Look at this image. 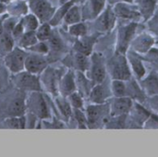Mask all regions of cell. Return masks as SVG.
Returning a JSON list of instances; mask_svg holds the SVG:
<instances>
[{"mask_svg":"<svg viewBox=\"0 0 158 157\" xmlns=\"http://www.w3.org/2000/svg\"><path fill=\"white\" fill-rule=\"evenodd\" d=\"M29 93L30 94L26 100V110L29 109L30 114L36 118H50V109L42 92H32Z\"/></svg>","mask_w":158,"mask_h":157,"instance_id":"1","label":"cell"},{"mask_svg":"<svg viewBox=\"0 0 158 157\" xmlns=\"http://www.w3.org/2000/svg\"><path fill=\"white\" fill-rule=\"evenodd\" d=\"M14 85L22 92H42V84L39 75L32 74L26 70L13 74Z\"/></svg>","mask_w":158,"mask_h":157,"instance_id":"2","label":"cell"},{"mask_svg":"<svg viewBox=\"0 0 158 157\" xmlns=\"http://www.w3.org/2000/svg\"><path fill=\"white\" fill-rule=\"evenodd\" d=\"M27 55L28 54L25 49L19 46L13 47L4 56V63L6 68L12 74H16L20 71H23Z\"/></svg>","mask_w":158,"mask_h":157,"instance_id":"3","label":"cell"},{"mask_svg":"<svg viewBox=\"0 0 158 157\" xmlns=\"http://www.w3.org/2000/svg\"><path fill=\"white\" fill-rule=\"evenodd\" d=\"M62 75L63 74H61L58 69L53 68L48 66L39 75L42 88L44 87V89H45V91L48 92L50 94H53L54 96H57L59 94L58 86Z\"/></svg>","mask_w":158,"mask_h":157,"instance_id":"4","label":"cell"},{"mask_svg":"<svg viewBox=\"0 0 158 157\" xmlns=\"http://www.w3.org/2000/svg\"><path fill=\"white\" fill-rule=\"evenodd\" d=\"M29 6L42 23L49 21L55 13V8L47 0H29Z\"/></svg>","mask_w":158,"mask_h":157,"instance_id":"5","label":"cell"},{"mask_svg":"<svg viewBox=\"0 0 158 157\" xmlns=\"http://www.w3.org/2000/svg\"><path fill=\"white\" fill-rule=\"evenodd\" d=\"M48 67V60L45 55L37 53L28 54L25 59L24 70L31 72L35 75H40Z\"/></svg>","mask_w":158,"mask_h":157,"instance_id":"6","label":"cell"},{"mask_svg":"<svg viewBox=\"0 0 158 157\" xmlns=\"http://www.w3.org/2000/svg\"><path fill=\"white\" fill-rule=\"evenodd\" d=\"M110 72L114 80H120L126 81L129 80L131 77L130 68L128 67L127 61L123 56H115L110 64Z\"/></svg>","mask_w":158,"mask_h":157,"instance_id":"7","label":"cell"},{"mask_svg":"<svg viewBox=\"0 0 158 157\" xmlns=\"http://www.w3.org/2000/svg\"><path fill=\"white\" fill-rule=\"evenodd\" d=\"M77 89V83H76V74L72 70H69L66 73H64L60 79L59 86H58V92L59 94L68 97L72 93L76 92Z\"/></svg>","mask_w":158,"mask_h":157,"instance_id":"8","label":"cell"},{"mask_svg":"<svg viewBox=\"0 0 158 157\" xmlns=\"http://www.w3.org/2000/svg\"><path fill=\"white\" fill-rule=\"evenodd\" d=\"M106 107L101 105H90L86 110L87 124L90 128H94L99 122H105L106 120Z\"/></svg>","mask_w":158,"mask_h":157,"instance_id":"9","label":"cell"},{"mask_svg":"<svg viewBox=\"0 0 158 157\" xmlns=\"http://www.w3.org/2000/svg\"><path fill=\"white\" fill-rule=\"evenodd\" d=\"M106 77V68L101 56L94 54L92 57L91 79L95 83H102Z\"/></svg>","mask_w":158,"mask_h":157,"instance_id":"10","label":"cell"},{"mask_svg":"<svg viewBox=\"0 0 158 157\" xmlns=\"http://www.w3.org/2000/svg\"><path fill=\"white\" fill-rule=\"evenodd\" d=\"M136 29V24L131 23L126 27H122L119 29V35H118V51L124 53L130 43V41L131 40L134 31Z\"/></svg>","mask_w":158,"mask_h":157,"instance_id":"11","label":"cell"},{"mask_svg":"<svg viewBox=\"0 0 158 157\" xmlns=\"http://www.w3.org/2000/svg\"><path fill=\"white\" fill-rule=\"evenodd\" d=\"M26 112V100L22 97L14 98L6 108V117H19Z\"/></svg>","mask_w":158,"mask_h":157,"instance_id":"12","label":"cell"},{"mask_svg":"<svg viewBox=\"0 0 158 157\" xmlns=\"http://www.w3.org/2000/svg\"><path fill=\"white\" fill-rule=\"evenodd\" d=\"M131 107V100L130 98L118 97V99L114 100L111 105V116L118 117L123 116L127 112L130 111Z\"/></svg>","mask_w":158,"mask_h":157,"instance_id":"13","label":"cell"},{"mask_svg":"<svg viewBox=\"0 0 158 157\" xmlns=\"http://www.w3.org/2000/svg\"><path fill=\"white\" fill-rule=\"evenodd\" d=\"M55 105L57 108L58 112L60 113L61 117L65 119V120H69L71 116H72V106L69 103V101H68L66 99V97L62 96V95H57L56 96L55 99Z\"/></svg>","mask_w":158,"mask_h":157,"instance_id":"14","label":"cell"},{"mask_svg":"<svg viewBox=\"0 0 158 157\" xmlns=\"http://www.w3.org/2000/svg\"><path fill=\"white\" fill-rule=\"evenodd\" d=\"M94 41H95V38L93 36H91V37H87L85 35L81 36L75 43L74 49L76 52L89 56L92 52V48H93V45L94 43Z\"/></svg>","mask_w":158,"mask_h":157,"instance_id":"15","label":"cell"},{"mask_svg":"<svg viewBox=\"0 0 158 157\" xmlns=\"http://www.w3.org/2000/svg\"><path fill=\"white\" fill-rule=\"evenodd\" d=\"M116 21V17L114 11H112L110 8H107L106 12L100 17V19L97 21V25L99 30L101 31H108L113 28Z\"/></svg>","mask_w":158,"mask_h":157,"instance_id":"16","label":"cell"},{"mask_svg":"<svg viewBox=\"0 0 158 157\" xmlns=\"http://www.w3.org/2000/svg\"><path fill=\"white\" fill-rule=\"evenodd\" d=\"M89 94H90L91 102L95 104V105L104 104V102L106 101V97L108 96V94L106 93V88L104 87V85H102L100 83H98L94 88H92V90H91Z\"/></svg>","mask_w":158,"mask_h":157,"instance_id":"17","label":"cell"},{"mask_svg":"<svg viewBox=\"0 0 158 157\" xmlns=\"http://www.w3.org/2000/svg\"><path fill=\"white\" fill-rule=\"evenodd\" d=\"M114 13L115 15L123 19H139L140 18L139 12H137L136 10L132 9L131 7L122 3L117 4V6L114 8Z\"/></svg>","mask_w":158,"mask_h":157,"instance_id":"18","label":"cell"},{"mask_svg":"<svg viewBox=\"0 0 158 157\" xmlns=\"http://www.w3.org/2000/svg\"><path fill=\"white\" fill-rule=\"evenodd\" d=\"M38 38L36 36L35 31H24L22 33V35L18 39V46L28 50L31 46H32L33 44H35L38 42Z\"/></svg>","mask_w":158,"mask_h":157,"instance_id":"19","label":"cell"},{"mask_svg":"<svg viewBox=\"0 0 158 157\" xmlns=\"http://www.w3.org/2000/svg\"><path fill=\"white\" fill-rule=\"evenodd\" d=\"M26 118L23 116H19V117H9L6 118L5 119V121L3 122L4 128H7V129H13V130H21V129H25L26 128Z\"/></svg>","mask_w":158,"mask_h":157,"instance_id":"20","label":"cell"},{"mask_svg":"<svg viewBox=\"0 0 158 157\" xmlns=\"http://www.w3.org/2000/svg\"><path fill=\"white\" fill-rule=\"evenodd\" d=\"M72 63L76 67V68L81 72L86 71L90 67V61H89L88 56L79 53V52H76L75 55L73 56Z\"/></svg>","mask_w":158,"mask_h":157,"instance_id":"21","label":"cell"},{"mask_svg":"<svg viewBox=\"0 0 158 157\" xmlns=\"http://www.w3.org/2000/svg\"><path fill=\"white\" fill-rule=\"evenodd\" d=\"M81 19V13L79 6H71L64 17L65 22L69 25H72V24L80 22Z\"/></svg>","mask_w":158,"mask_h":157,"instance_id":"22","label":"cell"},{"mask_svg":"<svg viewBox=\"0 0 158 157\" xmlns=\"http://www.w3.org/2000/svg\"><path fill=\"white\" fill-rule=\"evenodd\" d=\"M141 13L145 19H148L154 12L156 0H136Z\"/></svg>","mask_w":158,"mask_h":157,"instance_id":"23","label":"cell"},{"mask_svg":"<svg viewBox=\"0 0 158 157\" xmlns=\"http://www.w3.org/2000/svg\"><path fill=\"white\" fill-rule=\"evenodd\" d=\"M72 4H73V1H69V2H68V3L64 4L57 11H55L53 17H52L51 19L49 20V24H50L51 26H53V27H55V26H56L57 24H59V23L61 22V20L64 19V17H65L67 11L69 10V8L72 6Z\"/></svg>","mask_w":158,"mask_h":157,"instance_id":"24","label":"cell"},{"mask_svg":"<svg viewBox=\"0 0 158 157\" xmlns=\"http://www.w3.org/2000/svg\"><path fill=\"white\" fill-rule=\"evenodd\" d=\"M39 21H40L39 19L32 13L25 15V17L21 19V22H22L25 31H35L40 25Z\"/></svg>","mask_w":158,"mask_h":157,"instance_id":"25","label":"cell"},{"mask_svg":"<svg viewBox=\"0 0 158 157\" xmlns=\"http://www.w3.org/2000/svg\"><path fill=\"white\" fill-rule=\"evenodd\" d=\"M153 43H154V40L150 36L143 35V36H140L135 41V43H133V46H134L135 50H137L139 52H142V53H144V52H147L150 49Z\"/></svg>","mask_w":158,"mask_h":157,"instance_id":"26","label":"cell"},{"mask_svg":"<svg viewBox=\"0 0 158 157\" xmlns=\"http://www.w3.org/2000/svg\"><path fill=\"white\" fill-rule=\"evenodd\" d=\"M14 42L15 39L12 36L11 32L3 31L0 33V47L6 53L9 52L14 47Z\"/></svg>","mask_w":158,"mask_h":157,"instance_id":"27","label":"cell"},{"mask_svg":"<svg viewBox=\"0 0 158 157\" xmlns=\"http://www.w3.org/2000/svg\"><path fill=\"white\" fill-rule=\"evenodd\" d=\"M35 33L39 41H48L53 33V31L49 22H43L41 25H39L35 31Z\"/></svg>","mask_w":158,"mask_h":157,"instance_id":"28","label":"cell"},{"mask_svg":"<svg viewBox=\"0 0 158 157\" xmlns=\"http://www.w3.org/2000/svg\"><path fill=\"white\" fill-rule=\"evenodd\" d=\"M47 43H48L50 50H53L55 52H61L64 49V43H63L62 39L60 38V36H58L54 31H53L51 37L48 39Z\"/></svg>","mask_w":158,"mask_h":157,"instance_id":"29","label":"cell"},{"mask_svg":"<svg viewBox=\"0 0 158 157\" xmlns=\"http://www.w3.org/2000/svg\"><path fill=\"white\" fill-rule=\"evenodd\" d=\"M143 84L148 93L151 94H158V76L156 74H152L143 81Z\"/></svg>","mask_w":158,"mask_h":157,"instance_id":"30","label":"cell"},{"mask_svg":"<svg viewBox=\"0 0 158 157\" xmlns=\"http://www.w3.org/2000/svg\"><path fill=\"white\" fill-rule=\"evenodd\" d=\"M69 32L71 35L80 38L81 36L86 35V33H87V28H86L85 24H83L81 22H78V23H75V24H72V25L69 26Z\"/></svg>","mask_w":158,"mask_h":157,"instance_id":"31","label":"cell"},{"mask_svg":"<svg viewBox=\"0 0 158 157\" xmlns=\"http://www.w3.org/2000/svg\"><path fill=\"white\" fill-rule=\"evenodd\" d=\"M28 50L32 52V53H37V54H41V55H47L50 51V48H49L48 43L46 41H38L35 44L31 46Z\"/></svg>","mask_w":158,"mask_h":157,"instance_id":"32","label":"cell"},{"mask_svg":"<svg viewBox=\"0 0 158 157\" xmlns=\"http://www.w3.org/2000/svg\"><path fill=\"white\" fill-rule=\"evenodd\" d=\"M130 60H131V66H132V68H133L136 75L139 78H142L143 75L145 72V69H144V68H143V66L142 64V61L139 59L138 56H136V55H131Z\"/></svg>","mask_w":158,"mask_h":157,"instance_id":"33","label":"cell"},{"mask_svg":"<svg viewBox=\"0 0 158 157\" xmlns=\"http://www.w3.org/2000/svg\"><path fill=\"white\" fill-rule=\"evenodd\" d=\"M112 90H113L114 94L117 97H124L126 93H127L126 85L120 80H114L113 81V82H112Z\"/></svg>","mask_w":158,"mask_h":157,"instance_id":"34","label":"cell"},{"mask_svg":"<svg viewBox=\"0 0 158 157\" xmlns=\"http://www.w3.org/2000/svg\"><path fill=\"white\" fill-rule=\"evenodd\" d=\"M68 98H69V101L72 108H75V109H81L82 108L83 100H82V97H81V93H79L77 92H74L71 94H69L68 96Z\"/></svg>","mask_w":158,"mask_h":157,"instance_id":"35","label":"cell"},{"mask_svg":"<svg viewBox=\"0 0 158 157\" xmlns=\"http://www.w3.org/2000/svg\"><path fill=\"white\" fill-rule=\"evenodd\" d=\"M78 125L80 129H86L87 128V118L85 117V115L83 114V112H81V109H75L72 112Z\"/></svg>","mask_w":158,"mask_h":157,"instance_id":"36","label":"cell"},{"mask_svg":"<svg viewBox=\"0 0 158 157\" xmlns=\"http://www.w3.org/2000/svg\"><path fill=\"white\" fill-rule=\"evenodd\" d=\"M106 0H91L92 6V15L93 17L98 16L105 6Z\"/></svg>","mask_w":158,"mask_h":157,"instance_id":"37","label":"cell"},{"mask_svg":"<svg viewBox=\"0 0 158 157\" xmlns=\"http://www.w3.org/2000/svg\"><path fill=\"white\" fill-rule=\"evenodd\" d=\"M12 12H14V14L16 15H19V14H26L27 12V6L24 3H18L16 4L13 8L11 9Z\"/></svg>","mask_w":158,"mask_h":157,"instance_id":"38","label":"cell"},{"mask_svg":"<svg viewBox=\"0 0 158 157\" xmlns=\"http://www.w3.org/2000/svg\"><path fill=\"white\" fill-rule=\"evenodd\" d=\"M149 58L151 60V62L154 63V65L158 69V50L157 49H153L150 54H149Z\"/></svg>","mask_w":158,"mask_h":157,"instance_id":"39","label":"cell"},{"mask_svg":"<svg viewBox=\"0 0 158 157\" xmlns=\"http://www.w3.org/2000/svg\"><path fill=\"white\" fill-rule=\"evenodd\" d=\"M151 105L154 107L155 110H156L158 112V96L154 97L153 99H151V102H150Z\"/></svg>","mask_w":158,"mask_h":157,"instance_id":"40","label":"cell"},{"mask_svg":"<svg viewBox=\"0 0 158 157\" xmlns=\"http://www.w3.org/2000/svg\"><path fill=\"white\" fill-rule=\"evenodd\" d=\"M6 10V6H4V4L0 1V13H3Z\"/></svg>","mask_w":158,"mask_h":157,"instance_id":"41","label":"cell"},{"mask_svg":"<svg viewBox=\"0 0 158 157\" xmlns=\"http://www.w3.org/2000/svg\"><path fill=\"white\" fill-rule=\"evenodd\" d=\"M2 88V77H1V74H0V89Z\"/></svg>","mask_w":158,"mask_h":157,"instance_id":"42","label":"cell"},{"mask_svg":"<svg viewBox=\"0 0 158 157\" xmlns=\"http://www.w3.org/2000/svg\"><path fill=\"white\" fill-rule=\"evenodd\" d=\"M2 3H6V2H8V1H10V0H0Z\"/></svg>","mask_w":158,"mask_h":157,"instance_id":"43","label":"cell"},{"mask_svg":"<svg viewBox=\"0 0 158 157\" xmlns=\"http://www.w3.org/2000/svg\"><path fill=\"white\" fill-rule=\"evenodd\" d=\"M125 1H128V2H132V0H125Z\"/></svg>","mask_w":158,"mask_h":157,"instance_id":"44","label":"cell"},{"mask_svg":"<svg viewBox=\"0 0 158 157\" xmlns=\"http://www.w3.org/2000/svg\"><path fill=\"white\" fill-rule=\"evenodd\" d=\"M0 66H1V59H0Z\"/></svg>","mask_w":158,"mask_h":157,"instance_id":"45","label":"cell"}]
</instances>
